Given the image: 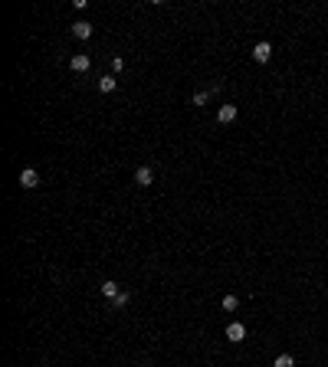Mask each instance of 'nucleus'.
Instances as JSON below:
<instances>
[{"instance_id": "10", "label": "nucleus", "mask_w": 328, "mask_h": 367, "mask_svg": "<svg viewBox=\"0 0 328 367\" xmlns=\"http://www.w3.org/2000/svg\"><path fill=\"white\" fill-rule=\"evenodd\" d=\"M128 302H131V292H128V289H122V292H118L115 299H112V308H125Z\"/></svg>"}, {"instance_id": "5", "label": "nucleus", "mask_w": 328, "mask_h": 367, "mask_svg": "<svg viewBox=\"0 0 328 367\" xmlns=\"http://www.w3.org/2000/svg\"><path fill=\"white\" fill-rule=\"evenodd\" d=\"M253 59L256 62H269V59H273V46H269V43H256L253 46Z\"/></svg>"}, {"instance_id": "3", "label": "nucleus", "mask_w": 328, "mask_h": 367, "mask_svg": "<svg viewBox=\"0 0 328 367\" xmlns=\"http://www.w3.org/2000/svg\"><path fill=\"white\" fill-rule=\"evenodd\" d=\"M89 66H92V59H89L86 53H79V56L69 59V69H72V72H89Z\"/></svg>"}, {"instance_id": "8", "label": "nucleus", "mask_w": 328, "mask_h": 367, "mask_svg": "<svg viewBox=\"0 0 328 367\" xmlns=\"http://www.w3.org/2000/svg\"><path fill=\"white\" fill-rule=\"evenodd\" d=\"M99 292H102V295H105V299L112 302V299H115L118 292H122V286H118V282H112V279H108V282H102V289H99Z\"/></svg>"}, {"instance_id": "4", "label": "nucleus", "mask_w": 328, "mask_h": 367, "mask_svg": "<svg viewBox=\"0 0 328 367\" xmlns=\"http://www.w3.org/2000/svg\"><path fill=\"white\" fill-rule=\"evenodd\" d=\"M236 115H240V112H236V105H230V102H227V105H220L217 121H220V125H230V121H236Z\"/></svg>"}, {"instance_id": "14", "label": "nucleus", "mask_w": 328, "mask_h": 367, "mask_svg": "<svg viewBox=\"0 0 328 367\" xmlns=\"http://www.w3.org/2000/svg\"><path fill=\"white\" fill-rule=\"evenodd\" d=\"M112 69H115V72H122V69H125V59L115 56V59H112Z\"/></svg>"}, {"instance_id": "6", "label": "nucleus", "mask_w": 328, "mask_h": 367, "mask_svg": "<svg viewBox=\"0 0 328 367\" xmlns=\"http://www.w3.org/2000/svg\"><path fill=\"white\" fill-rule=\"evenodd\" d=\"M20 187H26V190H33V187H40V174L33 168H26L23 174H20Z\"/></svg>"}, {"instance_id": "1", "label": "nucleus", "mask_w": 328, "mask_h": 367, "mask_svg": "<svg viewBox=\"0 0 328 367\" xmlns=\"http://www.w3.org/2000/svg\"><path fill=\"white\" fill-rule=\"evenodd\" d=\"M227 338H230L233 344H240L243 338H246V324H240V321H230V324H227Z\"/></svg>"}, {"instance_id": "2", "label": "nucleus", "mask_w": 328, "mask_h": 367, "mask_svg": "<svg viewBox=\"0 0 328 367\" xmlns=\"http://www.w3.org/2000/svg\"><path fill=\"white\" fill-rule=\"evenodd\" d=\"M72 36L76 39H89L92 36V23H89V20H76L72 23Z\"/></svg>"}, {"instance_id": "11", "label": "nucleus", "mask_w": 328, "mask_h": 367, "mask_svg": "<svg viewBox=\"0 0 328 367\" xmlns=\"http://www.w3.org/2000/svg\"><path fill=\"white\" fill-rule=\"evenodd\" d=\"M220 305H223V311H236L240 308V299H236V295H223Z\"/></svg>"}, {"instance_id": "7", "label": "nucleus", "mask_w": 328, "mask_h": 367, "mask_svg": "<svg viewBox=\"0 0 328 367\" xmlns=\"http://www.w3.org/2000/svg\"><path fill=\"white\" fill-rule=\"evenodd\" d=\"M151 181H155V171L151 168H138L135 171V184L138 187H151Z\"/></svg>"}, {"instance_id": "9", "label": "nucleus", "mask_w": 328, "mask_h": 367, "mask_svg": "<svg viewBox=\"0 0 328 367\" xmlns=\"http://www.w3.org/2000/svg\"><path fill=\"white\" fill-rule=\"evenodd\" d=\"M115 86H118V82H115V75H102V79H99V92H115Z\"/></svg>"}, {"instance_id": "13", "label": "nucleus", "mask_w": 328, "mask_h": 367, "mask_svg": "<svg viewBox=\"0 0 328 367\" xmlns=\"http://www.w3.org/2000/svg\"><path fill=\"white\" fill-rule=\"evenodd\" d=\"M207 99H210V92H197L194 95V105H207Z\"/></svg>"}, {"instance_id": "12", "label": "nucleus", "mask_w": 328, "mask_h": 367, "mask_svg": "<svg viewBox=\"0 0 328 367\" xmlns=\"http://www.w3.org/2000/svg\"><path fill=\"white\" fill-rule=\"evenodd\" d=\"M273 367H296V357H292V354H279L273 361Z\"/></svg>"}]
</instances>
